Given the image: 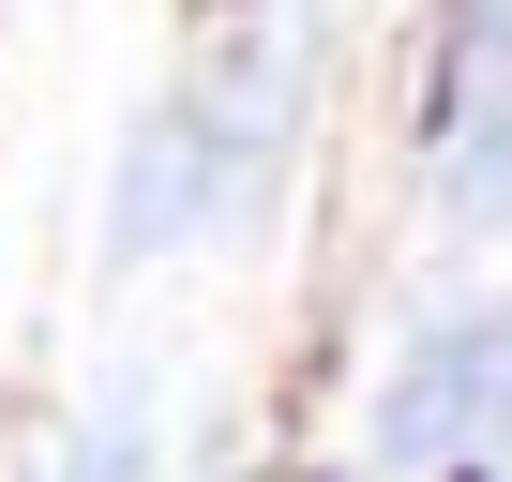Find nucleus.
<instances>
[{
    "label": "nucleus",
    "instance_id": "obj_1",
    "mask_svg": "<svg viewBox=\"0 0 512 482\" xmlns=\"http://www.w3.org/2000/svg\"><path fill=\"white\" fill-rule=\"evenodd\" d=\"M497 437H512V302H482V317H437V332L392 362V392H377V452H392V467L497 452Z\"/></svg>",
    "mask_w": 512,
    "mask_h": 482
},
{
    "label": "nucleus",
    "instance_id": "obj_2",
    "mask_svg": "<svg viewBox=\"0 0 512 482\" xmlns=\"http://www.w3.org/2000/svg\"><path fill=\"white\" fill-rule=\"evenodd\" d=\"M437 211L512 226V0H482L452 46V121H437Z\"/></svg>",
    "mask_w": 512,
    "mask_h": 482
},
{
    "label": "nucleus",
    "instance_id": "obj_3",
    "mask_svg": "<svg viewBox=\"0 0 512 482\" xmlns=\"http://www.w3.org/2000/svg\"><path fill=\"white\" fill-rule=\"evenodd\" d=\"M211 211V106L181 91V106H151L136 136H121V181H106V257L121 272H151V257H181V226Z\"/></svg>",
    "mask_w": 512,
    "mask_h": 482
},
{
    "label": "nucleus",
    "instance_id": "obj_4",
    "mask_svg": "<svg viewBox=\"0 0 512 482\" xmlns=\"http://www.w3.org/2000/svg\"><path fill=\"white\" fill-rule=\"evenodd\" d=\"M61 482H151V392H106L61 452Z\"/></svg>",
    "mask_w": 512,
    "mask_h": 482
}]
</instances>
